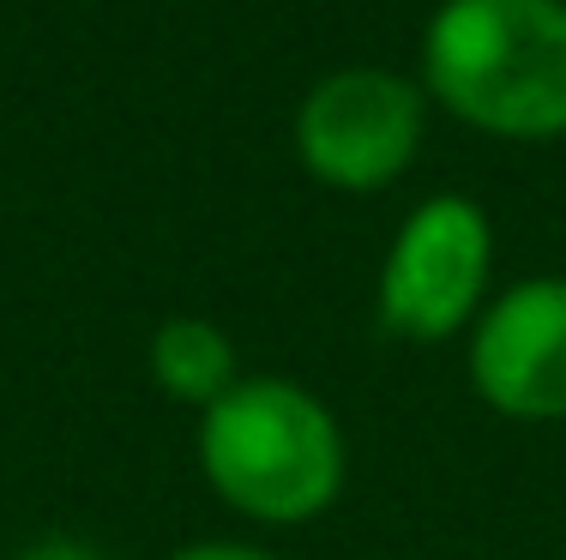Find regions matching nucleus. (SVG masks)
<instances>
[{
	"label": "nucleus",
	"instance_id": "1",
	"mask_svg": "<svg viewBox=\"0 0 566 560\" xmlns=\"http://www.w3.org/2000/svg\"><path fill=\"white\" fill-rule=\"evenodd\" d=\"M416 85L482 139H566V0H440L416 43Z\"/></svg>",
	"mask_w": 566,
	"mask_h": 560
},
{
	"label": "nucleus",
	"instance_id": "2",
	"mask_svg": "<svg viewBox=\"0 0 566 560\" xmlns=\"http://www.w3.org/2000/svg\"><path fill=\"white\" fill-rule=\"evenodd\" d=\"M193 452L211 495L265 530H302L344 495L349 440L332 404L283 373H241L199 410Z\"/></svg>",
	"mask_w": 566,
	"mask_h": 560
},
{
	"label": "nucleus",
	"instance_id": "3",
	"mask_svg": "<svg viewBox=\"0 0 566 560\" xmlns=\"http://www.w3.org/2000/svg\"><path fill=\"white\" fill-rule=\"evenodd\" d=\"M428 139V91L416 73L349 61L302 91L290 121L295 163L332 193H386L416 169Z\"/></svg>",
	"mask_w": 566,
	"mask_h": 560
},
{
	"label": "nucleus",
	"instance_id": "4",
	"mask_svg": "<svg viewBox=\"0 0 566 560\" xmlns=\"http://www.w3.org/2000/svg\"><path fill=\"white\" fill-rule=\"evenodd\" d=\"M494 277V223L470 193H428L403 211L386 242L374 308L403 344L464 338L489 302Z\"/></svg>",
	"mask_w": 566,
	"mask_h": 560
},
{
	"label": "nucleus",
	"instance_id": "5",
	"mask_svg": "<svg viewBox=\"0 0 566 560\" xmlns=\"http://www.w3.org/2000/svg\"><path fill=\"white\" fill-rule=\"evenodd\" d=\"M470 392L506 422H566V277L531 272L464 331Z\"/></svg>",
	"mask_w": 566,
	"mask_h": 560
},
{
	"label": "nucleus",
	"instance_id": "6",
	"mask_svg": "<svg viewBox=\"0 0 566 560\" xmlns=\"http://www.w3.org/2000/svg\"><path fill=\"white\" fill-rule=\"evenodd\" d=\"M145 368H151L157 392L181 410L218 404L229 385L241 380V350L235 338L206 314H169L145 344Z\"/></svg>",
	"mask_w": 566,
	"mask_h": 560
},
{
	"label": "nucleus",
	"instance_id": "7",
	"mask_svg": "<svg viewBox=\"0 0 566 560\" xmlns=\"http://www.w3.org/2000/svg\"><path fill=\"white\" fill-rule=\"evenodd\" d=\"M164 560H283L272 554L265 542H241V537H206V542H181L175 554Z\"/></svg>",
	"mask_w": 566,
	"mask_h": 560
},
{
	"label": "nucleus",
	"instance_id": "8",
	"mask_svg": "<svg viewBox=\"0 0 566 560\" xmlns=\"http://www.w3.org/2000/svg\"><path fill=\"white\" fill-rule=\"evenodd\" d=\"M19 560H109V554H103L97 542H85V537H66V530H49V537L24 542Z\"/></svg>",
	"mask_w": 566,
	"mask_h": 560
}]
</instances>
